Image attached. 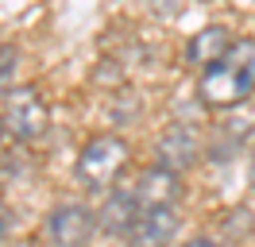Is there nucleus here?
Here are the masks:
<instances>
[{"label": "nucleus", "instance_id": "1", "mask_svg": "<svg viewBox=\"0 0 255 247\" xmlns=\"http://www.w3.org/2000/svg\"><path fill=\"white\" fill-rule=\"evenodd\" d=\"M255 93V39H236V46L224 54L213 70L201 74L197 97L209 108H240Z\"/></svg>", "mask_w": 255, "mask_h": 247}, {"label": "nucleus", "instance_id": "2", "mask_svg": "<svg viewBox=\"0 0 255 247\" xmlns=\"http://www.w3.org/2000/svg\"><path fill=\"white\" fill-rule=\"evenodd\" d=\"M128 154H131V147H128L124 135H116V131L93 135L85 147H81V154H78V182H81V189L105 197L112 185L120 182V174H124V166H128Z\"/></svg>", "mask_w": 255, "mask_h": 247}, {"label": "nucleus", "instance_id": "3", "mask_svg": "<svg viewBox=\"0 0 255 247\" xmlns=\"http://www.w3.org/2000/svg\"><path fill=\"white\" fill-rule=\"evenodd\" d=\"M0 101H4L0 120H4V127H8L12 139H19V143H39V139H47L50 108H47V101L39 97L35 85H16V89L8 93V97H0Z\"/></svg>", "mask_w": 255, "mask_h": 247}, {"label": "nucleus", "instance_id": "4", "mask_svg": "<svg viewBox=\"0 0 255 247\" xmlns=\"http://www.w3.org/2000/svg\"><path fill=\"white\" fill-rule=\"evenodd\" d=\"M93 232H97V213L81 201H62L47 213L50 247H89Z\"/></svg>", "mask_w": 255, "mask_h": 247}, {"label": "nucleus", "instance_id": "5", "mask_svg": "<svg viewBox=\"0 0 255 247\" xmlns=\"http://www.w3.org/2000/svg\"><path fill=\"white\" fill-rule=\"evenodd\" d=\"M201 158H205V143H201V135L193 131L190 124H170L159 135V143H155V162L174 170V174L193 170Z\"/></svg>", "mask_w": 255, "mask_h": 247}, {"label": "nucleus", "instance_id": "6", "mask_svg": "<svg viewBox=\"0 0 255 247\" xmlns=\"http://www.w3.org/2000/svg\"><path fill=\"white\" fill-rule=\"evenodd\" d=\"M143 213V201L135 197V189L131 185H112L105 201H101V209H97V228L105 232V236H116V240H124L128 232L135 228V220Z\"/></svg>", "mask_w": 255, "mask_h": 247}, {"label": "nucleus", "instance_id": "7", "mask_svg": "<svg viewBox=\"0 0 255 247\" xmlns=\"http://www.w3.org/2000/svg\"><path fill=\"white\" fill-rule=\"evenodd\" d=\"M178 228H182V216L174 205H159V209H143L135 228L124 236L128 247H170L174 244Z\"/></svg>", "mask_w": 255, "mask_h": 247}, {"label": "nucleus", "instance_id": "8", "mask_svg": "<svg viewBox=\"0 0 255 247\" xmlns=\"http://www.w3.org/2000/svg\"><path fill=\"white\" fill-rule=\"evenodd\" d=\"M131 189H135V197L143 201V209H159V205H174L178 209V201H182V174L151 162V166H143L135 174Z\"/></svg>", "mask_w": 255, "mask_h": 247}, {"label": "nucleus", "instance_id": "9", "mask_svg": "<svg viewBox=\"0 0 255 247\" xmlns=\"http://www.w3.org/2000/svg\"><path fill=\"white\" fill-rule=\"evenodd\" d=\"M232 46H236L232 27H224V23H209V27H201L190 39V46H186V62L197 66V70L205 74V70H213V66H217Z\"/></svg>", "mask_w": 255, "mask_h": 247}, {"label": "nucleus", "instance_id": "10", "mask_svg": "<svg viewBox=\"0 0 255 247\" xmlns=\"http://www.w3.org/2000/svg\"><path fill=\"white\" fill-rule=\"evenodd\" d=\"M240 143H244V127H240V120L221 124V131L205 143V158H209V162H217V166H224V162H232V154H240Z\"/></svg>", "mask_w": 255, "mask_h": 247}, {"label": "nucleus", "instance_id": "11", "mask_svg": "<svg viewBox=\"0 0 255 247\" xmlns=\"http://www.w3.org/2000/svg\"><path fill=\"white\" fill-rule=\"evenodd\" d=\"M16 74H19V46L0 43V97H8L16 89Z\"/></svg>", "mask_w": 255, "mask_h": 247}, {"label": "nucleus", "instance_id": "12", "mask_svg": "<svg viewBox=\"0 0 255 247\" xmlns=\"http://www.w3.org/2000/svg\"><path fill=\"white\" fill-rule=\"evenodd\" d=\"M12 228H16V213L0 201V240H8V236H12Z\"/></svg>", "mask_w": 255, "mask_h": 247}, {"label": "nucleus", "instance_id": "13", "mask_svg": "<svg viewBox=\"0 0 255 247\" xmlns=\"http://www.w3.org/2000/svg\"><path fill=\"white\" fill-rule=\"evenodd\" d=\"M182 247H224L221 240H213V236H193V240H186Z\"/></svg>", "mask_w": 255, "mask_h": 247}, {"label": "nucleus", "instance_id": "14", "mask_svg": "<svg viewBox=\"0 0 255 247\" xmlns=\"http://www.w3.org/2000/svg\"><path fill=\"white\" fill-rule=\"evenodd\" d=\"M248 182L255 189V143H252V151H248Z\"/></svg>", "mask_w": 255, "mask_h": 247}, {"label": "nucleus", "instance_id": "15", "mask_svg": "<svg viewBox=\"0 0 255 247\" xmlns=\"http://www.w3.org/2000/svg\"><path fill=\"white\" fill-rule=\"evenodd\" d=\"M4 131H8V127H4V120H0V143H4Z\"/></svg>", "mask_w": 255, "mask_h": 247}]
</instances>
